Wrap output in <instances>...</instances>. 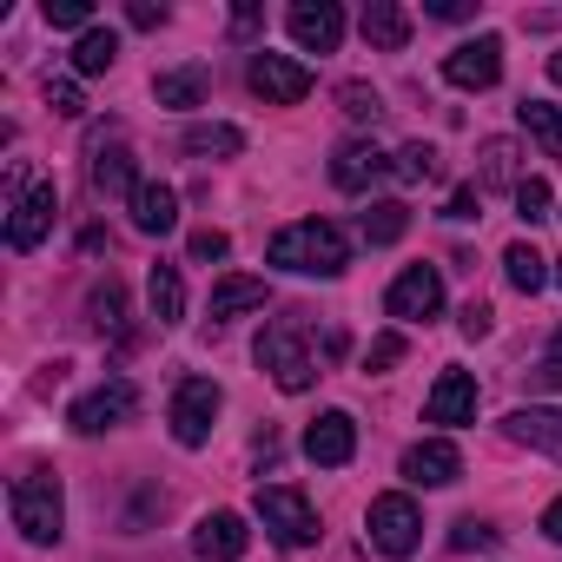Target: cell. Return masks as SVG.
Instances as JSON below:
<instances>
[{"mask_svg": "<svg viewBox=\"0 0 562 562\" xmlns=\"http://www.w3.org/2000/svg\"><path fill=\"white\" fill-rule=\"evenodd\" d=\"M549 80H555V87H562V47H555V54H549Z\"/></svg>", "mask_w": 562, "mask_h": 562, "instance_id": "obj_47", "label": "cell"}, {"mask_svg": "<svg viewBox=\"0 0 562 562\" xmlns=\"http://www.w3.org/2000/svg\"><path fill=\"white\" fill-rule=\"evenodd\" d=\"M186 251H192L199 265H218V258L232 251V238H225V232H192V245H186Z\"/></svg>", "mask_w": 562, "mask_h": 562, "instance_id": "obj_37", "label": "cell"}, {"mask_svg": "<svg viewBox=\"0 0 562 562\" xmlns=\"http://www.w3.org/2000/svg\"><path fill=\"white\" fill-rule=\"evenodd\" d=\"M258 21H265V8H258V0L232 8V41H251V34H258Z\"/></svg>", "mask_w": 562, "mask_h": 562, "instance_id": "obj_42", "label": "cell"}, {"mask_svg": "<svg viewBox=\"0 0 562 562\" xmlns=\"http://www.w3.org/2000/svg\"><path fill=\"white\" fill-rule=\"evenodd\" d=\"M258 522H265V536H271V542H285V549L318 542V509H312V503H305V490H292V483L258 490Z\"/></svg>", "mask_w": 562, "mask_h": 562, "instance_id": "obj_4", "label": "cell"}, {"mask_svg": "<svg viewBox=\"0 0 562 562\" xmlns=\"http://www.w3.org/2000/svg\"><path fill=\"white\" fill-rule=\"evenodd\" d=\"M516 120L542 139V153H549V159H562V106H549V100H522V106H516Z\"/></svg>", "mask_w": 562, "mask_h": 562, "instance_id": "obj_28", "label": "cell"}, {"mask_svg": "<svg viewBox=\"0 0 562 562\" xmlns=\"http://www.w3.org/2000/svg\"><path fill=\"white\" fill-rule=\"evenodd\" d=\"M542 536H555V542H562V496H555V503L542 509Z\"/></svg>", "mask_w": 562, "mask_h": 562, "instance_id": "obj_46", "label": "cell"}, {"mask_svg": "<svg viewBox=\"0 0 562 562\" xmlns=\"http://www.w3.org/2000/svg\"><path fill=\"white\" fill-rule=\"evenodd\" d=\"M238 312H265V278H218L212 285V318H238Z\"/></svg>", "mask_w": 562, "mask_h": 562, "instance_id": "obj_22", "label": "cell"}, {"mask_svg": "<svg viewBox=\"0 0 562 562\" xmlns=\"http://www.w3.org/2000/svg\"><path fill=\"white\" fill-rule=\"evenodd\" d=\"M450 549H463V555H470V549H496V529L476 522V516H463V522L450 529Z\"/></svg>", "mask_w": 562, "mask_h": 562, "instance_id": "obj_35", "label": "cell"}, {"mask_svg": "<svg viewBox=\"0 0 562 562\" xmlns=\"http://www.w3.org/2000/svg\"><path fill=\"white\" fill-rule=\"evenodd\" d=\"M555 218H562V212H555Z\"/></svg>", "mask_w": 562, "mask_h": 562, "instance_id": "obj_49", "label": "cell"}, {"mask_svg": "<svg viewBox=\"0 0 562 562\" xmlns=\"http://www.w3.org/2000/svg\"><path fill=\"white\" fill-rule=\"evenodd\" d=\"M8 509H14V529H21L27 542H60V529H67V496H60V476H54V470L14 476Z\"/></svg>", "mask_w": 562, "mask_h": 562, "instance_id": "obj_2", "label": "cell"}, {"mask_svg": "<svg viewBox=\"0 0 562 562\" xmlns=\"http://www.w3.org/2000/svg\"><path fill=\"white\" fill-rule=\"evenodd\" d=\"M450 218H476V186H463V192L450 199Z\"/></svg>", "mask_w": 562, "mask_h": 562, "instance_id": "obj_45", "label": "cell"}, {"mask_svg": "<svg viewBox=\"0 0 562 562\" xmlns=\"http://www.w3.org/2000/svg\"><path fill=\"white\" fill-rule=\"evenodd\" d=\"M417 542H424V509H417L404 490L371 496V549H384V555H411Z\"/></svg>", "mask_w": 562, "mask_h": 562, "instance_id": "obj_6", "label": "cell"}, {"mask_svg": "<svg viewBox=\"0 0 562 562\" xmlns=\"http://www.w3.org/2000/svg\"><path fill=\"white\" fill-rule=\"evenodd\" d=\"M358 27H364V41H371L378 54H404V47H411V14L397 8V0H371Z\"/></svg>", "mask_w": 562, "mask_h": 562, "instance_id": "obj_20", "label": "cell"}, {"mask_svg": "<svg viewBox=\"0 0 562 562\" xmlns=\"http://www.w3.org/2000/svg\"><path fill=\"white\" fill-rule=\"evenodd\" d=\"M443 80H450V87H463V93H483V87H496V80H503V41H496V34H476V41L450 47V60H443Z\"/></svg>", "mask_w": 562, "mask_h": 562, "instance_id": "obj_9", "label": "cell"}, {"mask_svg": "<svg viewBox=\"0 0 562 562\" xmlns=\"http://www.w3.org/2000/svg\"><path fill=\"white\" fill-rule=\"evenodd\" d=\"M192 549H199L205 562H238V555L251 549V529H245V516H232V509H212V516L192 529Z\"/></svg>", "mask_w": 562, "mask_h": 562, "instance_id": "obj_17", "label": "cell"}, {"mask_svg": "<svg viewBox=\"0 0 562 562\" xmlns=\"http://www.w3.org/2000/svg\"><path fill=\"white\" fill-rule=\"evenodd\" d=\"M87 179H93L100 199H139V166H133L126 146H100L93 166H87Z\"/></svg>", "mask_w": 562, "mask_h": 562, "instance_id": "obj_19", "label": "cell"}, {"mask_svg": "<svg viewBox=\"0 0 562 562\" xmlns=\"http://www.w3.org/2000/svg\"><path fill=\"white\" fill-rule=\"evenodd\" d=\"M126 21H133V27H166V8H153V0H133Z\"/></svg>", "mask_w": 562, "mask_h": 562, "instance_id": "obj_44", "label": "cell"}, {"mask_svg": "<svg viewBox=\"0 0 562 562\" xmlns=\"http://www.w3.org/2000/svg\"><path fill=\"white\" fill-rule=\"evenodd\" d=\"M113 60H120V34H113V27L80 34V47H74V74H106Z\"/></svg>", "mask_w": 562, "mask_h": 562, "instance_id": "obj_30", "label": "cell"}, {"mask_svg": "<svg viewBox=\"0 0 562 562\" xmlns=\"http://www.w3.org/2000/svg\"><path fill=\"white\" fill-rule=\"evenodd\" d=\"M93 21V8L87 0H47V27H87ZM93 34V27H87Z\"/></svg>", "mask_w": 562, "mask_h": 562, "instance_id": "obj_36", "label": "cell"}, {"mask_svg": "<svg viewBox=\"0 0 562 562\" xmlns=\"http://www.w3.org/2000/svg\"><path fill=\"white\" fill-rule=\"evenodd\" d=\"M338 106H345V120H358V126H371V120L384 113V100H378L364 80H345V87H338Z\"/></svg>", "mask_w": 562, "mask_h": 562, "instance_id": "obj_32", "label": "cell"}, {"mask_svg": "<svg viewBox=\"0 0 562 562\" xmlns=\"http://www.w3.org/2000/svg\"><path fill=\"white\" fill-rule=\"evenodd\" d=\"M516 159H522L516 139H490V146H483V186H509V192H516V186H522V166H516Z\"/></svg>", "mask_w": 562, "mask_h": 562, "instance_id": "obj_31", "label": "cell"}, {"mask_svg": "<svg viewBox=\"0 0 562 562\" xmlns=\"http://www.w3.org/2000/svg\"><path fill=\"white\" fill-rule=\"evenodd\" d=\"M245 80H251V93H258L265 106H299V100L312 93V67L292 60V54H251Z\"/></svg>", "mask_w": 562, "mask_h": 562, "instance_id": "obj_7", "label": "cell"}, {"mask_svg": "<svg viewBox=\"0 0 562 562\" xmlns=\"http://www.w3.org/2000/svg\"><path fill=\"white\" fill-rule=\"evenodd\" d=\"M516 218H522V225H542V218H549V186H542V179H522V186H516Z\"/></svg>", "mask_w": 562, "mask_h": 562, "instance_id": "obj_34", "label": "cell"}, {"mask_svg": "<svg viewBox=\"0 0 562 562\" xmlns=\"http://www.w3.org/2000/svg\"><path fill=\"white\" fill-rule=\"evenodd\" d=\"M443 166H437V153L430 146H404L397 153V179H411V186H424V179H437Z\"/></svg>", "mask_w": 562, "mask_h": 562, "instance_id": "obj_33", "label": "cell"}, {"mask_svg": "<svg viewBox=\"0 0 562 562\" xmlns=\"http://www.w3.org/2000/svg\"><path fill=\"white\" fill-rule=\"evenodd\" d=\"M555 285H562V258H555Z\"/></svg>", "mask_w": 562, "mask_h": 562, "instance_id": "obj_48", "label": "cell"}, {"mask_svg": "<svg viewBox=\"0 0 562 562\" xmlns=\"http://www.w3.org/2000/svg\"><path fill=\"white\" fill-rule=\"evenodd\" d=\"M384 172H397V159H384V153L364 146V139L338 146V159H331V186H338V192H371Z\"/></svg>", "mask_w": 562, "mask_h": 562, "instance_id": "obj_14", "label": "cell"}, {"mask_svg": "<svg viewBox=\"0 0 562 562\" xmlns=\"http://www.w3.org/2000/svg\"><path fill=\"white\" fill-rule=\"evenodd\" d=\"M404 476H411V483H424V490H443V483H457V476H463V457H457V443H450V437H424V443H411V450H404Z\"/></svg>", "mask_w": 562, "mask_h": 562, "instance_id": "obj_13", "label": "cell"}, {"mask_svg": "<svg viewBox=\"0 0 562 562\" xmlns=\"http://www.w3.org/2000/svg\"><path fill=\"white\" fill-rule=\"evenodd\" d=\"M430 21H476V0H430Z\"/></svg>", "mask_w": 562, "mask_h": 562, "instance_id": "obj_43", "label": "cell"}, {"mask_svg": "<svg viewBox=\"0 0 562 562\" xmlns=\"http://www.w3.org/2000/svg\"><path fill=\"white\" fill-rule=\"evenodd\" d=\"M47 106L67 113V120H80V87L74 80H47Z\"/></svg>", "mask_w": 562, "mask_h": 562, "instance_id": "obj_39", "label": "cell"}, {"mask_svg": "<svg viewBox=\"0 0 562 562\" xmlns=\"http://www.w3.org/2000/svg\"><path fill=\"white\" fill-rule=\"evenodd\" d=\"M457 325H463V338H490V325H496V312H490V305H483V299H470V305H463V318H457Z\"/></svg>", "mask_w": 562, "mask_h": 562, "instance_id": "obj_40", "label": "cell"}, {"mask_svg": "<svg viewBox=\"0 0 562 562\" xmlns=\"http://www.w3.org/2000/svg\"><path fill=\"white\" fill-rule=\"evenodd\" d=\"M133 225H139L146 238H166V232L179 225V192H172V186H139V199H133Z\"/></svg>", "mask_w": 562, "mask_h": 562, "instance_id": "obj_21", "label": "cell"}, {"mask_svg": "<svg viewBox=\"0 0 562 562\" xmlns=\"http://www.w3.org/2000/svg\"><path fill=\"white\" fill-rule=\"evenodd\" d=\"M87 318H93V331H120V325H126V292H120V278H100V285L87 292Z\"/></svg>", "mask_w": 562, "mask_h": 562, "instance_id": "obj_29", "label": "cell"}, {"mask_svg": "<svg viewBox=\"0 0 562 562\" xmlns=\"http://www.w3.org/2000/svg\"><path fill=\"white\" fill-rule=\"evenodd\" d=\"M54 212H60V199H54V186H34L27 199H14V212H8V245H14V251H34V245L47 238V225H54Z\"/></svg>", "mask_w": 562, "mask_h": 562, "instance_id": "obj_15", "label": "cell"}, {"mask_svg": "<svg viewBox=\"0 0 562 562\" xmlns=\"http://www.w3.org/2000/svg\"><path fill=\"white\" fill-rule=\"evenodd\" d=\"M529 391H562V338H555V351L529 371Z\"/></svg>", "mask_w": 562, "mask_h": 562, "instance_id": "obj_38", "label": "cell"}, {"mask_svg": "<svg viewBox=\"0 0 562 562\" xmlns=\"http://www.w3.org/2000/svg\"><path fill=\"white\" fill-rule=\"evenodd\" d=\"M133 411H139V391H133L126 378H113V384H100V391H87V397L74 404V417H67V424H74L80 437H100V430H113V424H126Z\"/></svg>", "mask_w": 562, "mask_h": 562, "instance_id": "obj_10", "label": "cell"}, {"mask_svg": "<svg viewBox=\"0 0 562 562\" xmlns=\"http://www.w3.org/2000/svg\"><path fill=\"white\" fill-rule=\"evenodd\" d=\"M258 371H271V384L278 391H312V378H318V364H312V351H305V325L299 318H278V325H265V338H258Z\"/></svg>", "mask_w": 562, "mask_h": 562, "instance_id": "obj_3", "label": "cell"}, {"mask_svg": "<svg viewBox=\"0 0 562 562\" xmlns=\"http://www.w3.org/2000/svg\"><path fill=\"white\" fill-rule=\"evenodd\" d=\"M397 358H404V338H397V331H384V338H371V358H364V364H371V371H391Z\"/></svg>", "mask_w": 562, "mask_h": 562, "instance_id": "obj_41", "label": "cell"}, {"mask_svg": "<svg viewBox=\"0 0 562 562\" xmlns=\"http://www.w3.org/2000/svg\"><path fill=\"white\" fill-rule=\"evenodd\" d=\"M146 299H153V318H159V325H179V318H186V285H179L172 265H153Z\"/></svg>", "mask_w": 562, "mask_h": 562, "instance_id": "obj_25", "label": "cell"}, {"mask_svg": "<svg viewBox=\"0 0 562 562\" xmlns=\"http://www.w3.org/2000/svg\"><path fill=\"white\" fill-rule=\"evenodd\" d=\"M549 265H555V258H542L536 245H509V251H503V278H509V285H516L522 299L549 285Z\"/></svg>", "mask_w": 562, "mask_h": 562, "instance_id": "obj_23", "label": "cell"}, {"mask_svg": "<svg viewBox=\"0 0 562 562\" xmlns=\"http://www.w3.org/2000/svg\"><path fill=\"white\" fill-rule=\"evenodd\" d=\"M503 430H509V443H522V450L562 463V411H536V404H529V411H509Z\"/></svg>", "mask_w": 562, "mask_h": 562, "instance_id": "obj_18", "label": "cell"}, {"mask_svg": "<svg viewBox=\"0 0 562 562\" xmlns=\"http://www.w3.org/2000/svg\"><path fill=\"white\" fill-rule=\"evenodd\" d=\"M271 265L305 271V278H338L351 265V238L331 218H299V225H285L271 238Z\"/></svg>", "mask_w": 562, "mask_h": 562, "instance_id": "obj_1", "label": "cell"}, {"mask_svg": "<svg viewBox=\"0 0 562 562\" xmlns=\"http://www.w3.org/2000/svg\"><path fill=\"white\" fill-rule=\"evenodd\" d=\"M179 146H186L192 159H232V153H245V133L225 126V120H212V126H186Z\"/></svg>", "mask_w": 562, "mask_h": 562, "instance_id": "obj_24", "label": "cell"}, {"mask_svg": "<svg viewBox=\"0 0 562 562\" xmlns=\"http://www.w3.org/2000/svg\"><path fill=\"white\" fill-rule=\"evenodd\" d=\"M384 312H391L397 325H430V318L443 312V278H437V265H411V271H397V278H391V292H384Z\"/></svg>", "mask_w": 562, "mask_h": 562, "instance_id": "obj_5", "label": "cell"}, {"mask_svg": "<svg viewBox=\"0 0 562 562\" xmlns=\"http://www.w3.org/2000/svg\"><path fill=\"white\" fill-rule=\"evenodd\" d=\"M305 457L325 463V470H345V463L358 457V424H351L345 411H325V417L305 430Z\"/></svg>", "mask_w": 562, "mask_h": 562, "instance_id": "obj_12", "label": "cell"}, {"mask_svg": "<svg viewBox=\"0 0 562 562\" xmlns=\"http://www.w3.org/2000/svg\"><path fill=\"white\" fill-rule=\"evenodd\" d=\"M218 384L212 378H179V391H172V437L186 443V450H199L205 437H212V424H218Z\"/></svg>", "mask_w": 562, "mask_h": 562, "instance_id": "obj_8", "label": "cell"}, {"mask_svg": "<svg viewBox=\"0 0 562 562\" xmlns=\"http://www.w3.org/2000/svg\"><path fill=\"white\" fill-rule=\"evenodd\" d=\"M404 225H411V212L397 205V199H378L364 218H358V232H364V245H397L404 238Z\"/></svg>", "mask_w": 562, "mask_h": 562, "instance_id": "obj_27", "label": "cell"}, {"mask_svg": "<svg viewBox=\"0 0 562 562\" xmlns=\"http://www.w3.org/2000/svg\"><path fill=\"white\" fill-rule=\"evenodd\" d=\"M285 27H292V41H299L305 54H338V41H345V8H331V0H299V8L285 14Z\"/></svg>", "mask_w": 562, "mask_h": 562, "instance_id": "obj_11", "label": "cell"}, {"mask_svg": "<svg viewBox=\"0 0 562 562\" xmlns=\"http://www.w3.org/2000/svg\"><path fill=\"white\" fill-rule=\"evenodd\" d=\"M153 93H159V106H199L205 100V67H172V74L153 80Z\"/></svg>", "mask_w": 562, "mask_h": 562, "instance_id": "obj_26", "label": "cell"}, {"mask_svg": "<svg viewBox=\"0 0 562 562\" xmlns=\"http://www.w3.org/2000/svg\"><path fill=\"white\" fill-rule=\"evenodd\" d=\"M424 417L430 424H470L476 417V378L470 371H437V384L424 397Z\"/></svg>", "mask_w": 562, "mask_h": 562, "instance_id": "obj_16", "label": "cell"}]
</instances>
